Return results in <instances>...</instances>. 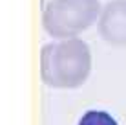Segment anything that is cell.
Listing matches in <instances>:
<instances>
[{"instance_id": "obj_1", "label": "cell", "mask_w": 126, "mask_h": 125, "mask_svg": "<svg viewBox=\"0 0 126 125\" xmlns=\"http://www.w3.org/2000/svg\"><path fill=\"white\" fill-rule=\"evenodd\" d=\"M92 74V50L82 39H62L40 50V77L51 88H79Z\"/></svg>"}, {"instance_id": "obj_2", "label": "cell", "mask_w": 126, "mask_h": 125, "mask_svg": "<svg viewBox=\"0 0 126 125\" xmlns=\"http://www.w3.org/2000/svg\"><path fill=\"white\" fill-rule=\"evenodd\" d=\"M101 9L99 0H49L42 13V26L59 41L75 39L99 20Z\"/></svg>"}, {"instance_id": "obj_3", "label": "cell", "mask_w": 126, "mask_h": 125, "mask_svg": "<svg viewBox=\"0 0 126 125\" xmlns=\"http://www.w3.org/2000/svg\"><path fill=\"white\" fill-rule=\"evenodd\" d=\"M97 31L108 44L123 48L126 46V0H110L101 9Z\"/></svg>"}, {"instance_id": "obj_4", "label": "cell", "mask_w": 126, "mask_h": 125, "mask_svg": "<svg viewBox=\"0 0 126 125\" xmlns=\"http://www.w3.org/2000/svg\"><path fill=\"white\" fill-rule=\"evenodd\" d=\"M79 125H119L111 114L104 110H88L80 116Z\"/></svg>"}]
</instances>
